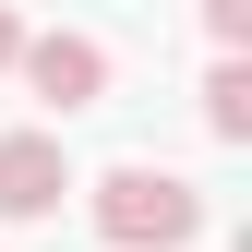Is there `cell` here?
<instances>
[{"label": "cell", "instance_id": "obj_1", "mask_svg": "<svg viewBox=\"0 0 252 252\" xmlns=\"http://www.w3.org/2000/svg\"><path fill=\"white\" fill-rule=\"evenodd\" d=\"M84 204H96V228H108L120 252H180V240L204 228V192H192L180 168H156V156H132V168H108V180H96Z\"/></svg>", "mask_w": 252, "mask_h": 252}, {"label": "cell", "instance_id": "obj_2", "mask_svg": "<svg viewBox=\"0 0 252 252\" xmlns=\"http://www.w3.org/2000/svg\"><path fill=\"white\" fill-rule=\"evenodd\" d=\"M12 72L36 84L48 108H96V96H108V48H96V36H24Z\"/></svg>", "mask_w": 252, "mask_h": 252}, {"label": "cell", "instance_id": "obj_3", "mask_svg": "<svg viewBox=\"0 0 252 252\" xmlns=\"http://www.w3.org/2000/svg\"><path fill=\"white\" fill-rule=\"evenodd\" d=\"M60 192H72L60 132H0V216H60Z\"/></svg>", "mask_w": 252, "mask_h": 252}, {"label": "cell", "instance_id": "obj_4", "mask_svg": "<svg viewBox=\"0 0 252 252\" xmlns=\"http://www.w3.org/2000/svg\"><path fill=\"white\" fill-rule=\"evenodd\" d=\"M204 132L216 144H252V60L240 48H216V72H204Z\"/></svg>", "mask_w": 252, "mask_h": 252}, {"label": "cell", "instance_id": "obj_5", "mask_svg": "<svg viewBox=\"0 0 252 252\" xmlns=\"http://www.w3.org/2000/svg\"><path fill=\"white\" fill-rule=\"evenodd\" d=\"M204 36L216 48H252V0H204Z\"/></svg>", "mask_w": 252, "mask_h": 252}, {"label": "cell", "instance_id": "obj_6", "mask_svg": "<svg viewBox=\"0 0 252 252\" xmlns=\"http://www.w3.org/2000/svg\"><path fill=\"white\" fill-rule=\"evenodd\" d=\"M12 48H24V24H12V12H0V72H12Z\"/></svg>", "mask_w": 252, "mask_h": 252}]
</instances>
